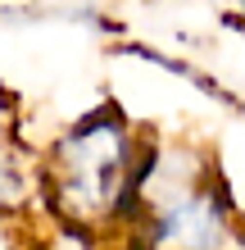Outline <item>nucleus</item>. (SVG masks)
<instances>
[{"mask_svg": "<svg viewBox=\"0 0 245 250\" xmlns=\"http://www.w3.org/2000/svg\"><path fill=\"white\" fill-rule=\"evenodd\" d=\"M150 146L141 150L118 109H95L55 141L46 182L55 205L86 228L141 223L146 214Z\"/></svg>", "mask_w": 245, "mask_h": 250, "instance_id": "obj_1", "label": "nucleus"}, {"mask_svg": "<svg viewBox=\"0 0 245 250\" xmlns=\"http://www.w3.org/2000/svg\"><path fill=\"white\" fill-rule=\"evenodd\" d=\"M141 250H223L227 205L213 187L186 178L172 191H146V214L136 223Z\"/></svg>", "mask_w": 245, "mask_h": 250, "instance_id": "obj_2", "label": "nucleus"}, {"mask_svg": "<svg viewBox=\"0 0 245 250\" xmlns=\"http://www.w3.org/2000/svg\"><path fill=\"white\" fill-rule=\"evenodd\" d=\"M19 191H23V173L14 164V155L5 150V141H0V209H9L19 200Z\"/></svg>", "mask_w": 245, "mask_h": 250, "instance_id": "obj_3", "label": "nucleus"}]
</instances>
